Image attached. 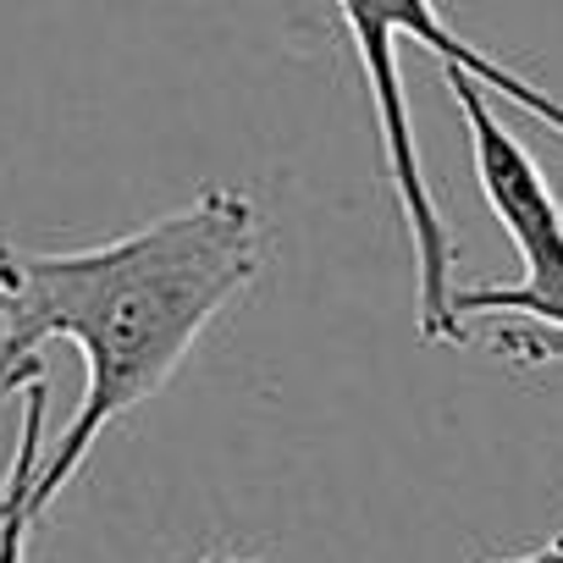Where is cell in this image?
<instances>
[{"label": "cell", "mask_w": 563, "mask_h": 563, "mask_svg": "<svg viewBox=\"0 0 563 563\" xmlns=\"http://www.w3.org/2000/svg\"><path fill=\"white\" fill-rule=\"evenodd\" d=\"M260 210L238 188H205L183 210L95 249L0 243V349L34 360L62 338L84 360V398L40 464L34 514L67 492L106 426L177 376L205 327L260 276Z\"/></svg>", "instance_id": "cell-1"}, {"label": "cell", "mask_w": 563, "mask_h": 563, "mask_svg": "<svg viewBox=\"0 0 563 563\" xmlns=\"http://www.w3.org/2000/svg\"><path fill=\"white\" fill-rule=\"evenodd\" d=\"M448 89H453L459 117L470 128L481 194H486L492 216L503 221V232H508V243L525 265V282H514V288L453 294V310L464 321L470 316H514V321H536V327L563 332V205H558L552 183L541 177L536 155L492 111L486 84L464 67H448Z\"/></svg>", "instance_id": "cell-2"}, {"label": "cell", "mask_w": 563, "mask_h": 563, "mask_svg": "<svg viewBox=\"0 0 563 563\" xmlns=\"http://www.w3.org/2000/svg\"><path fill=\"white\" fill-rule=\"evenodd\" d=\"M338 12H365V18H376L382 29H393V34H415L442 67H464V73H475L492 95H503L514 111L547 122V128L563 139V106H558L547 89H536L530 78H519L514 67L492 62L481 45L459 40V34L448 29V18L437 12V0H338Z\"/></svg>", "instance_id": "cell-3"}, {"label": "cell", "mask_w": 563, "mask_h": 563, "mask_svg": "<svg viewBox=\"0 0 563 563\" xmlns=\"http://www.w3.org/2000/svg\"><path fill=\"white\" fill-rule=\"evenodd\" d=\"M40 442H45V376H34L23 387V431H18V453L0 486V563H23L29 552V530L40 525L34 514V481H40Z\"/></svg>", "instance_id": "cell-4"}, {"label": "cell", "mask_w": 563, "mask_h": 563, "mask_svg": "<svg viewBox=\"0 0 563 563\" xmlns=\"http://www.w3.org/2000/svg\"><path fill=\"white\" fill-rule=\"evenodd\" d=\"M492 349H503L508 360H525V365H563V332L558 327H514V332H497Z\"/></svg>", "instance_id": "cell-5"}, {"label": "cell", "mask_w": 563, "mask_h": 563, "mask_svg": "<svg viewBox=\"0 0 563 563\" xmlns=\"http://www.w3.org/2000/svg\"><path fill=\"white\" fill-rule=\"evenodd\" d=\"M34 376H45L40 354H34V360H18V354H7V349H0V398H7V393H23Z\"/></svg>", "instance_id": "cell-6"}]
</instances>
